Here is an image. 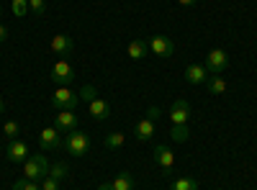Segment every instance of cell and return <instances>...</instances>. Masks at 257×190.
<instances>
[{
    "instance_id": "6da1fadb",
    "label": "cell",
    "mask_w": 257,
    "mask_h": 190,
    "mask_svg": "<svg viewBox=\"0 0 257 190\" xmlns=\"http://www.w3.org/2000/svg\"><path fill=\"white\" fill-rule=\"evenodd\" d=\"M49 167H52V162L44 157V152H36V154H31V157L24 162V177L39 182V180L49 177Z\"/></svg>"
},
{
    "instance_id": "7a4b0ae2",
    "label": "cell",
    "mask_w": 257,
    "mask_h": 190,
    "mask_svg": "<svg viewBox=\"0 0 257 190\" xmlns=\"http://www.w3.org/2000/svg\"><path fill=\"white\" fill-rule=\"evenodd\" d=\"M64 149H67V154H72V157H85L88 149H90V136L85 131L72 129V131H67V136H64Z\"/></svg>"
},
{
    "instance_id": "3957f363",
    "label": "cell",
    "mask_w": 257,
    "mask_h": 190,
    "mask_svg": "<svg viewBox=\"0 0 257 190\" xmlns=\"http://www.w3.org/2000/svg\"><path fill=\"white\" fill-rule=\"evenodd\" d=\"M49 103H52L54 111H75V105L80 103V95L72 93L70 88H59V90H54Z\"/></svg>"
},
{
    "instance_id": "277c9868",
    "label": "cell",
    "mask_w": 257,
    "mask_h": 190,
    "mask_svg": "<svg viewBox=\"0 0 257 190\" xmlns=\"http://www.w3.org/2000/svg\"><path fill=\"white\" fill-rule=\"evenodd\" d=\"M206 72L208 75H221L226 67H229V54L224 52V49H211L208 54H206Z\"/></svg>"
},
{
    "instance_id": "5b68a950",
    "label": "cell",
    "mask_w": 257,
    "mask_h": 190,
    "mask_svg": "<svg viewBox=\"0 0 257 190\" xmlns=\"http://www.w3.org/2000/svg\"><path fill=\"white\" fill-rule=\"evenodd\" d=\"M147 44H149V52H152L155 57H162V59L173 57V52H175L173 39H170V36H165V34H157V36H152V39L147 41Z\"/></svg>"
},
{
    "instance_id": "8992f818",
    "label": "cell",
    "mask_w": 257,
    "mask_h": 190,
    "mask_svg": "<svg viewBox=\"0 0 257 190\" xmlns=\"http://www.w3.org/2000/svg\"><path fill=\"white\" fill-rule=\"evenodd\" d=\"M39 144H41V149H62L64 146V136L62 131L57 129V126H47V129H41L39 134Z\"/></svg>"
},
{
    "instance_id": "52a82bcc",
    "label": "cell",
    "mask_w": 257,
    "mask_h": 190,
    "mask_svg": "<svg viewBox=\"0 0 257 190\" xmlns=\"http://www.w3.org/2000/svg\"><path fill=\"white\" fill-rule=\"evenodd\" d=\"M52 80L57 82V85H62V88H67L70 82L75 80V70L67 65V59L54 62V67H52Z\"/></svg>"
},
{
    "instance_id": "ba28073f",
    "label": "cell",
    "mask_w": 257,
    "mask_h": 190,
    "mask_svg": "<svg viewBox=\"0 0 257 190\" xmlns=\"http://www.w3.org/2000/svg\"><path fill=\"white\" fill-rule=\"evenodd\" d=\"M49 49H52V54H59V57L72 54L75 41H72V36H67V34H54L52 41H49Z\"/></svg>"
},
{
    "instance_id": "9c48e42d",
    "label": "cell",
    "mask_w": 257,
    "mask_h": 190,
    "mask_svg": "<svg viewBox=\"0 0 257 190\" xmlns=\"http://www.w3.org/2000/svg\"><path fill=\"white\" fill-rule=\"evenodd\" d=\"M188 118H190V103L185 98H178L173 103V108H170V121L180 126V123H188Z\"/></svg>"
},
{
    "instance_id": "30bf717a",
    "label": "cell",
    "mask_w": 257,
    "mask_h": 190,
    "mask_svg": "<svg viewBox=\"0 0 257 190\" xmlns=\"http://www.w3.org/2000/svg\"><path fill=\"white\" fill-rule=\"evenodd\" d=\"M54 126H57L62 134H67V131L77 129V116H75V111H57V116H54Z\"/></svg>"
},
{
    "instance_id": "8fae6325",
    "label": "cell",
    "mask_w": 257,
    "mask_h": 190,
    "mask_svg": "<svg viewBox=\"0 0 257 190\" xmlns=\"http://www.w3.org/2000/svg\"><path fill=\"white\" fill-rule=\"evenodd\" d=\"M8 159L11 162H26L29 159V144L21 139H11L8 141Z\"/></svg>"
},
{
    "instance_id": "7c38bea8",
    "label": "cell",
    "mask_w": 257,
    "mask_h": 190,
    "mask_svg": "<svg viewBox=\"0 0 257 190\" xmlns=\"http://www.w3.org/2000/svg\"><path fill=\"white\" fill-rule=\"evenodd\" d=\"M155 162L162 167L165 172H173V164H175V154L167 149L165 144H157L155 146Z\"/></svg>"
},
{
    "instance_id": "4fadbf2b",
    "label": "cell",
    "mask_w": 257,
    "mask_h": 190,
    "mask_svg": "<svg viewBox=\"0 0 257 190\" xmlns=\"http://www.w3.org/2000/svg\"><path fill=\"white\" fill-rule=\"evenodd\" d=\"M88 113H90L95 121H105V118L111 116V105H108V100L95 98L93 103H88Z\"/></svg>"
},
{
    "instance_id": "5bb4252c",
    "label": "cell",
    "mask_w": 257,
    "mask_h": 190,
    "mask_svg": "<svg viewBox=\"0 0 257 190\" xmlns=\"http://www.w3.org/2000/svg\"><path fill=\"white\" fill-rule=\"evenodd\" d=\"M134 136H137V141H149V139L155 136V121H152V118L139 121L137 129H134Z\"/></svg>"
},
{
    "instance_id": "9a60e30c",
    "label": "cell",
    "mask_w": 257,
    "mask_h": 190,
    "mask_svg": "<svg viewBox=\"0 0 257 190\" xmlns=\"http://www.w3.org/2000/svg\"><path fill=\"white\" fill-rule=\"evenodd\" d=\"M185 80L190 82V85H201V82L208 80V72H206L203 65H190V67L185 70Z\"/></svg>"
},
{
    "instance_id": "2e32d148",
    "label": "cell",
    "mask_w": 257,
    "mask_h": 190,
    "mask_svg": "<svg viewBox=\"0 0 257 190\" xmlns=\"http://www.w3.org/2000/svg\"><path fill=\"white\" fill-rule=\"evenodd\" d=\"M108 185H111V190H134L137 180H134V175H132V172H118Z\"/></svg>"
},
{
    "instance_id": "e0dca14e",
    "label": "cell",
    "mask_w": 257,
    "mask_h": 190,
    "mask_svg": "<svg viewBox=\"0 0 257 190\" xmlns=\"http://www.w3.org/2000/svg\"><path fill=\"white\" fill-rule=\"evenodd\" d=\"M206 88H208V93H211V95H224V93L229 90L226 80H224L221 75H208V80H206Z\"/></svg>"
},
{
    "instance_id": "ac0fdd59",
    "label": "cell",
    "mask_w": 257,
    "mask_h": 190,
    "mask_svg": "<svg viewBox=\"0 0 257 190\" xmlns=\"http://www.w3.org/2000/svg\"><path fill=\"white\" fill-rule=\"evenodd\" d=\"M149 54V44L144 39H134V41H128V57L132 59H144Z\"/></svg>"
},
{
    "instance_id": "d6986e66",
    "label": "cell",
    "mask_w": 257,
    "mask_h": 190,
    "mask_svg": "<svg viewBox=\"0 0 257 190\" xmlns=\"http://www.w3.org/2000/svg\"><path fill=\"white\" fill-rule=\"evenodd\" d=\"M170 190H198V182L193 177H175L173 185H170Z\"/></svg>"
},
{
    "instance_id": "ffe728a7",
    "label": "cell",
    "mask_w": 257,
    "mask_h": 190,
    "mask_svg": "<svg viewBox=\"0 0 257 190\" xmlns=\"http://www.w3.org/2000/svg\"><path fill=\"white\" fill-rule=\"evenodd\" d=\"M70 175V167L67 164H64V162H54L52 167H49V177H54V180H64V177H67Z\"/></svg>"
},
{
    "instance_id": "44dd1931",
    "label": "cell",
    "mask_w": 257,
    "mask_h": 190,
    "mask_svg": "<svg viewBox=\"0 0 257 190\" xmlns=\"http://www.w3.org/2000/svg\"><path fill=\"white\" fill-rule=\"evenodd\" d=\"M188 136H190V129H188V123H180V126H175V129L170 131V139H173V141H178V144L188 141Z\"/></svg>"
},
{
    "instance_id": "7402d4cb",
    "label": "cell",
    "mask_w": 257,
    "mask_h": 190,
    "mask_svg": "<svg viewBox=\"0 0 257 190\" xmlns=\"http://www.w3.org/2000/svg\"><path fill=\"white\" fill-rule=\"evenodd\" d=\"M123 141H126V136H123L121 131H113V134H108V136L103 139V144L108 146V149H118V146H121Z\"/></svg>"
},
{
    "instance_id": "603a6c76",
    "label": "cell",
    "mask_w": 257,
    "mask_h": 190,
    "mask_svg": "<svg viewBox=\"0 0 257 190\" xmlns=\"http://www.w3.org/2000/svg\"><path fill=\"white\" fill-rule=\"evenodd\" d=\"M77 95H80V100H85V103H93V100L98 98V90H95V85H85Z\"/></svg>"
},
{
    "instance_id": "cb8c5ba5",
    "label": "cell",
    "mask_w": 257,
    "mask_h": 190,
    "mask_svg": "<svg viewBox=\"0 0 257 190\" xmlns=\"http://www.w3.org/2000/svg\"><path fill=\"white\" fill-rule=\"evenodd\" d=\"M11 11H13V16H26V11H29V0H13L11 3Z\"/></svg>"
},
{
    "instance_id": "d4e9b609",
    "label": "cell",
    "mask_w": 257,
    "mask_h": 190,
    "mask_svg": "<svg viewBox=\"0 0 257 190\" xmlns=\"http://www.w3.org/2000/svg\"><path fill=\"white\" fill-rule=\"evenodd\" d=\"M3 134H6L8 141H11V139H18V123H16V121H6V123H3Z\"/></svg>"
},
{
    "instance_id": "484cf974",
    "label": "cell",
    "mask_w": 257,
    "mask_h": 190,
    "mask_svg": "<svg viewBox=\"0 0 257 190\" xmlns=\"http://www.w3.org/2000/svg\"><path fill=\"white\" fill-rule=\"evenodd\" d=\"M13 190H41V185L39 182H34V180H16V185H13Z\"/></svg>"
},
{
    "instance_id": "4316f807",
    "label": "cell",
    "mask_w": 257,
    "mask_h": 190,
    "mask_svg": "<svg viewBox=\"0 0 257 190\" xmlns=\"http://www.w3.org/2000/svg\"><path fill=\"white\" fill-rule=\"evenodd\" d=\"M29 11L34 16H44L47 13V3H44V0H29Z\"/></svg>"
},
{
    "instance_id": "83f0119b",
    "label": "cell",
    "mask_w": 257,
    "mask_h": 190,
    "mask_svg": "<svg viewBox=\"0 0 257 190\" xmlns=\"http://www.w3.org/2000/svg\"><path fill=\"white\" fill-rule=\"evenodd\" d=\"M41 190H59V180L44 177V180H41Z\"/></svg>"
},
{
    "instance_id": "f1b7e54d",
    "label": "cell",
    "mask_w": 257,
    "mask_h": 190,
    "mask_svg": "<svg viewBox=\"0 0 257 190\" xmlns=\"http://www.w3.org/2000/svg\"><path fill=\"white\" fill-rule=\"evenodd\" d=\"M6 39H8V26L0 24V41H6Z\"/></svg>"
},
{
    "instance_id": "f546056e",
    "label": "cell",
    "mask_w": 257,
    "mask_h": 190,
    "mask_svg": "<svg viewBox=\"0 0 257 190\" xmlns=\"http://www.w3.org/2000/svg\"><path fill=\"white\" fill-rule=\"evenodd\" d=\"M178 3H180V6H185V8H190V6H196L198 0H178Z\"/></svg>"
},
{
    "instance_id": "4dcf8cb0",
    "label": "cell",
    "mask_w": 257,
    "mask_h": 190,
    "mask_svg": "<svg viewBox=\"0 0 257 190\" xmlns=\"http://www.w3.org/2000/svg\"><path fill=\"white\" fill-rule=\"evenodd\" d=\"M149 118H152V121L160 118V111H157V108H149Z\"/></svg>"
},
{
    "instance_id": "1f68e13d",
    "label": "cell",
    "mask_w": 257,
    "mask_h": 190,
    "mask_svg": "<svg viewBox=\"0 0 257 190\" xmlns=\"http://www.w3.org/2000/svg\"><path fill=\"white\" fill-rule=\"evenodd\" d=\"M98 190H111V185H108V182H103V185H100Z\"/></svg>"
},
{
    "instance_id": "d6a6232c",
    "label": "cell",
    "mask_w": 257,
    "mask_h": 190,
    "mask_svg": "<svg viewBox=\"0 0 257 190\" xmlns=\"http://www.w3.org/2000/svg\"><path fill=\"white\" fill-rule=\"evenodd\" d=\"M6 111V103H3V98H0V113H3Z\"/></svg>"
},
{
    "instance_id": "836d02e7",
    "label": "cell",
    "mask_w": 257,
    "mask_h": 190,
    "mask_svg": "<svg viewBox=\"0 0 257 190\" xmlns=\"http://www.w3.org/2000/svg\"><path fill=\"white\" fill-rule=\"evenodd\" d=\"M0 13H3V8H0Z\"/></svg>"
}]
</instances>
